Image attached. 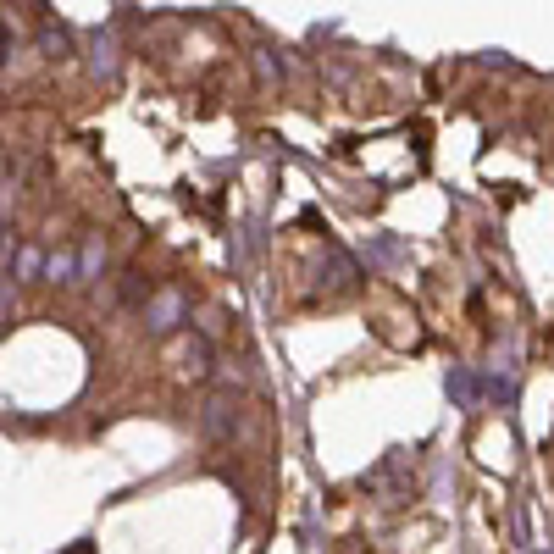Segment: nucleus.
I'll use <instances>...</instances> for the list:
<instances>
[{
	"instance_id": "f257e3e1",
	"label": "nucleus",
	"mask_w": 554,
	"mask_h": 554,
	"mask_svg": "<svg viewBox=\"0 0 554 554\" xmlns=\"http://www.w3.org/2000/svg\"><path fill=\"white\" fill-rule=\"evenodd\" d=\"M200 427H205L211 444H228V438L239 433V399H233V394H211V399H205V410H200Z\"/></svg>"
},
{
	"instance_id": "f03ea898",
	"label": "nucleus",
	"mask_w": 554,
	"mask_h": 554,
	"mask_svg": "<svg viewBox=\"0 0 554 554\" xmlns=\"http://www.w3.org/2000/svg\"><path fill=\"white\" fill-rule=\"evenodd\" d=\"M183 311H189V300H183L178 289H167V294H156V300L145 305V327H150V333H156V338H167L172 327L183 322Z\"/></svg>"
},
{
	"instance_id": "7ed1b4c3",
	"label": "nucleus",
	"mask_w": 554,
	"mask_h": 554,
	"mask_svg": "<svg viewBox=\"0 0 554 554\" xmlns=\"http://www.w3.org/2000/svg\"><path fill=\"white\" fill-rule=\"evenodd\" d=\"M178 372H189V377H205L211 372V344H205L200 333H189L178 344Z\"/></svg>"
},
{
	"instance_id": "20e7f679",
	"label": "nucleus",
	"mask_w": 554,
	"mask_h": 554,
	"mask_svg": "<svg viewBox=\"0 0 554 554\" xmlns=\"http://www.w3.org/2000/svg\"><path fill=\"white\" fill-rule=\"evenodd\" d=\"M444 388H449V399H455L460 410H471L482 399V383H477V372H471V366H455V372L444 377Z\"/></svg>"
},
{
	"instance_id": "39448f33",
	"label": "nucleus",
	"mask_w": 554,
	"mask_h": 554,
	"mask_svg": "<svg viewBox=\"0 0 554 554\" xmlns=\"http://www.w3.org/2000/svg\"><path fill=\"white\" fill-rule=\"evenodd\" d=\"M355 277H361L355 255H344V250H327V289H350Z\"/></svg>"
},
{
	"instance_id": "423d86ee",
	"label": "nucleus",
	"mask_w": 554,
	"mask_h": 554,
	"mask_svg": "<svg viewBox=\"0 0 554 554\" xmlns=\"http://www.w3.org/2000/svg\"><path fill=\"white\" fill-rule=\"evenodd\" d=\"M372 261L405 266V244H399V233H377V239H372Z\"/></svg>"
},
{
	"instance_id": "0eeeda50",
	"label": "nucleus",
	"mask_w": 554,
	"mask_h": 554,
	"mask_svg": "<svg viewBox=\"0 0 554 554\" xmlns=\"http://www.w3.org/2000/svg\"><path fill=\"white\" fill-rule=\"evenodd\" d=\"M89 67H95L100 78L117 73V45H111V34H95V56H89Z\"/></svg>"
},
{
	"instance_id": "6e6552de",
	"label": "nucleus",
	"mask_w": 554,
	"mask_h": 554,
	"mask_svg": "<svg viewBox=\"0 0 554 554\" xmlns=\"http://www.w3.org/2000/svg\"><path fill=\"white\" fill-rule=\"evenodd\" d=\"M45 277H50V283H78V266H73V255H67V250H56V255L45 261Z\"/></svg>"
},
{
	"instance_id": "1a4fd4ad",
	"label": "nucleus",
	"mask_w": 554,
	"mask_h": 554,
	"mask_svg": "<svg viewBox=\"0 0 554 554\" xmlns=\"http://www.w3.org/2000/svg\"><path fill=\"white\" fill-rule=\"evenodd\" d=\"M39 45H45L50 56L61 61V56H67V45H73V39H67V28H50V23H45V34H39Z\"/></svg>"
},
{
	"instance_id": "9d476101",
	"label": "nucleus",
	"mask_w": 554,
	"mask_h": 554,
	"mask_svg": "<svg viewBox=\"0 0 554 554\" xmlns=\"http://www.w3.org/2000/svg\"><path fill=\"white\" fill-rule=\"evenodd\" d=\"M95 266H100V239H89L84 244V261H78V283H89V277H95Z\"/></svg>"
},
{
	"instance_id": "9b49d317",
	"label": "nucleus",
	"mask_w": 554,
	"mask_h": 554,
	"mask_svg": "<svg viewBox=\"0 0 554 554\" xmlns=\"http://www.w3.org/2000/svg\"><path fill=\"white\" fill-rule=\"evenodd\" d=\"M255 67H261V78L272 84V78H283V61L272 56V50H255Z\"/></svg>"
},
{
	"instance_id": "f8f14e48",
	"label": "nucleus",
	"mask_w": 554,
	"mask_h": 554,
	"mask_svg": "<svg viewBox=\"0 0 554 554\" xmlns=\"http://www.w3.org/2000/svg\"><path fill=\"white\" fill-rule=\"evenodd\" d=\"M488 394L510 405V399H516V377H488Z\"/></svg>"
},
{
	"instance_id": "ddd939ff",
	"label": "nucleus",
	"mask_w": 554,
	"mask_h": 554,
	"mask_svg": "<svg viewBox=\"0 0 554 554\" xmlns=\"http://www.w3.org/2000/svg\"><path fill=\"white\" fill-rule=\"evenodd\" d=\"M39 266H45V261H39V250H23V255H17V277H34Z\"/></svg>"
},
{
	"instance_id": "4468645a",
	"label": "nucleus",
	"mask_w": 554,
	"mask_h": 554,
	"mask_svg": "<svg viewBox=\"0 0 554 554\" xmlns=\"http://www.w3.org/2000/svg\"><path fill=\"white\" fill-rule=\"evenodd\" d=\"M6 311H12V277H0V322H6Z\"/></svg>"
},
{
	"instance_id": "2eb2a0df",
	"label": "nucleus",
	"mask_w": 554,
	"mask_h": 554,
	"mask_svg": "<svg viewBox=\"0 0 554 554\" xmlns=\"http://www.w3.org/2000/svg\"><path fill=\"white\" fill-rule=\"evenodd\" d=\"M0 244H6V222H0Z\"/></svg>"
}]
</instances>
